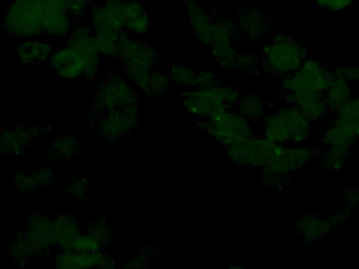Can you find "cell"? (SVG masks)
I'll use <instances>...</instances> for the list:
<instances>
[{
	"instance_id": "6da1fadb",
	"label": "cell",
	"mask_w": 359,
	"mask_h": 269,
	"mask_svg": "<svg viewBox=\"0 0 359 269\" xmlns=\"http://www.w3.org/2000/svg\"><path fill=\"white\" fill-rule=\"evenodd\" d=\"M320 154V150L306 144H278L270 160L261 169L262 182L268 188L283 190L291 173L307 166Z\"/></svg>"
},
{
	"instance_id": "7a4b0ae2",
	"label": "cell",
	"mask_w": 359,
	"mask_h": 269,
	"mask_svg": "<svg viewBox=\"0 0 359 269\" xmlns=\"http://www.w3.org/2000/svg\"><path fill=\"white\" fill-rule=\"evenodd\" d=\"M308 56L306 44L287 34L276 36L262 44L259 48L261 69L273 77H288Z\"/></svg>"
},
{
	"instance_id": "3957f363",
	"label": "cell",
	"mask_w": 359,
	"mask_h": 269,
	"mask_svg": "<svg viewBox=\"0 0 359 269\" xmlns=\"http://www.w3.org/2000/svg\"><path fill=\"white\" fill-rule=\"evenodd\" d=\"M262 126L264 138L282 145L305 144L312 134L311 120L293 105L266 113Z\"/></svg>"
},
{
	"instance_id": "277c9868",
	"label": "cell",
	"mask_w": 359,
	"mask_h": 269,
	"mask_svg": "<svg viewBox=\"0 0 359 269\" xmlns=\"http://www.w3.org/2000/svg\"><path fill=\"white\" fill-rule=\"evenodd\" d=\"M196 128L213 138L224 148L255 135V124L238 113L236 107H223L204 119Z\"/></svg>"
},
{
	"instance_id": "5b68a950",
	"label": "cell",
	"mask_w": 359,
	"mask_h": 269,
	"mask_svg": "<svg viewBox=\"0 0 359 269\" xmlns=\"http://www.w3.org/2000/svg\"><path fill=\"white\" fill-rule=\"evenodd\" d=\"M241 96L238 88L224 84L215 88L192 86L181 90L184 110L198 119H204L223 107H236Z\"/></svg>"
},
{
	"instance_id": "8992f818",
	"label": "cell",
	"mask_w": 359,
	"mask_h": 269,
	"mask_svg": "<svg viewBox=\"0 0 359 269\" xmlns=\"http://www.w3.org/2000/svg\"><path fill=\"white\" fill-rule=\"evenodd\" d=\"M139 92L126 75L111 73L97 86L92 103L94 122L102 114L122 109L140 107Z\"/></svg>"
},
{
	"instance_id": "52a82bcc",
	"label": "cell",
	"mask_w": 359,
	"mask_h": 269,
	"mask_svg": "<svg viewBox=\"0 0 359 269\" xmlns=\"http://www.w3.org/2000/svg\"><path fill=\"white\" fill-rule=\"evenodd\" d=\"M43 10L44 0H12L2 17V27L15 39L40 37Z\"/></svg>"
},
{
	"instance_id": "ba28073f",
	"label": "cell",
	"mask_w": 359,
	"mask_h": 269,
	"mask_svg": "<svg viewBox=\"0 0 359 269\" xmlns=\"http://www.w3.org/2000/svg\"><path fill=\"white\" fill-rule=\"evenodd\" d=\"M333 79L332 70L308 56L301 67L284 78L283 94H324Z\"/></svg>"
},
{
	"instance_id": "9c48e42d",
	"label": "cell",
	"mask_w": 359,
	"mask_h": 269,
	"mask_svg": "<svg viewBox=\"0 0 359 269\" xmlns=\"http://www.w3.org/2000/svg\"><path fill=\"white\" fill-rule=\"evenodd\" d=\"M116 59L122 63L124 72H130L154 69L159 63V54L153 44L124 32L118 41Z\"/></svg>"
},
{
	"instance_id": "30bf717a",
	"label": "cell",
	"mask_w": 359,
	"mask_h": 269,
	"mask_svg": "<svg viewBox=\"0 0 359 269\" xmlns=\"http://www.w3.org/2000/svg\"><path fill=\"white\" fill-rule=\"evenodd\" d=\"M278 144L257 135L225 148L230 162L238 166L261 169L271 158Z\"/></svg>"
},
{
	"instance_id": "8fae6325",
	"label": "cell",
	"mask_w": 359,
	"mask_h": 269,
	"mask_svg": "<svg viewBox=\"0 0 359 269\" xmlns=\"http://www.w3.org/2000/svg\"><path fill=\"white\" fill-rule=\"evenodd\" d=\"M352 211L350 209H341L337 214H331L328 217H322L316 214H305L297 220L295 232L303 239L305 244L314 245L325 237L330 235L333 230L339 228L345 223Z\"/></svg>"
},
{
	"instance_id": "7c38bea8",
	"label": "cell",
	"mask_w": 359,
	"mask_h": 269,
	"mask_svg": "<svg viewBox=\"0 0 359 269\" xmlns=\"http://www.w3.org/2000/svg\"><path fill=\"white\" fill-rule=\"evenodd\" d=\"M139 120L140 107H130L102 114L95 122L101 139L111 143L132 134L138 126Z\"/></svg>"
},
{
	"instance_id": "4fadbf2b",
	"label": "cell",
	"mask_w": 359,
	"mask_h": 269,
	"mask_svg": "<svg viewBox=\"0 0 359 269\" xmlns=\"http://www.w3.org/2000/svg\"><path fill=\"white\" fill-rule=\"evenodd\" d=\"M126 0H104L90 11V25L95 34L120 36L126 32Z\"/></svg>"
},
{
	"instance_id": "5bb4252c",
	"label": "cell",
	"mask_w": 359,
	"mask_h": 269,
	"mask_svg": "<svg viewBox=\"0 0 359 269\" xmlns=\"http://www.w3.org/2000/svg\"><path fill=\"white\" fill-rule=\"evenodd\" d=\"M67 46L73 48L86 63L84 78L94 82L100 72L101 55L95 42V34L92 27L86 25L74 27L67 36Z\"/></svg>"
},
{
	"instance_id": "9a60e30c",
	"label": "cell",
	"mask_w": 359,
	"mask_h": 269,
	"mask_svg": "<svg viewBox=\"0 0 359 269\" xmlns=\"http://www.w3.org/2000/svg\"><path fill=\"white\" fill-rule=\"evenodd\" d=\"M52 264L54 268L60 269L115 268L118 266V261L115 257L105 253L104 249L96 253L60 249L53 257Z\"/></svg>"
},
{
	"instance_id": "2e32d148",
	"label": "cell",
	"mask_w": 359,
	"mask_h": 269,
	"mask_svg": "<svg viewBox=\"0 0 359 269\" xmlns=\"http://www.w3.org/2000/svg\"><path fill=\"white\" fill-rule=\"evenodd\" d=\"M21 234L33 251L34 257L48 256L54 244L52 241V219L44 214H32Z\"/></svg>"
},
{
	"instance_id": "e0dca14e",
	"label": "cell",
	"mask_w": 359,
	"mask_h": 269,
	"mask_svg": "<svg viewBox=\"0 0 359 269\" xmlns=\"http://www.w3.org/2000/svg\"><path fill=\"white\" fill-rule=\"evenodd\" d=\"M74 21L67 10V0H44L42 35L67 37L73 29Z\"/></svg>"
},
{
	"instance_id": "ac0fdd59",
	"label": "cell",
	"mask_w": 359,
	"mask_h": 269,
	"mask_svg": "<svg viewBox=\"0 0 359 269\" xmlns=\"http://www.w3.org/2000/svg\"><path fill=\"white\" fill-rule=\"evenodd\" d=\"M241 33L253 42H262L273 32V20L257 8H240L233 16Z\"/></svg>"
},
{
	"instance_id": "d6986e66",
	"label": "cell",
	"mask_w": 359,
	"mask_h": 269,
	"mask_svg": "<svg viewBox=\"0 0 359 269\" xmlns=\"http://www.w3.org/2000/svg\"><path fill=\"white\" fill-rule=\"evenodd\" d=\"M126 76L139 94L147 98H157L168 92L172 86L168 74L157 67L126 72Z\"/></svg>"
},
{
	"instance_id": "ffe728a7",
	"label": "cell",
	"mask_w": 359,
	"mask_h": 269,
	"mask_svg": "<svg viewBox=\"0 0 359 269\" xmlns=\"http://www.w3.org/2000/svg\"><path fill=\"white\" fill-rule=\"evenodd\" d=\"M186 17L192 34L202 46L208 48L215 29V14L212 10L203 6L198 0H184Z\"/></svg>"
},
{
	"instance_id": "44dd1931",
	"label": "cell",
	"mask_w": 359,
	"mask_h": 269,
	"mask_svg": "<svg viewBox=\"0 0 359 269\" xmlns=\"http://www.w3.org/2000/svg\"><path fill=\"white\" fill-rule=\"evenodd\" d=\"M48 63L59 79L73 81L84 77L86 74V63L73 48L67 46L55 50Z\"/></svg>"
},
{
	"instance_id": "7402d4cb",
	"label": "cell",
	"mask_w": 359,
	"mask_h": 269,
	"mask_svg": "<svg viewBox=\"0 0 359 269\" xmlns=\"http://www.w3.org/2000/svg\"><path fill=\"white\" fill-rule=\"evenodd\" d=\"M55 48L48 40L40 37L20 40L16 46L19 63L25 65H44L50 61Z\"/></svg>"
},
{
	"instance_id": "603a6c76",
	"label": "cell",
	"mask_w": 359,
	"mask_h": 269,
	"mask_svg": "<svg viewBox=\"0 0 359 269\" xmlns=\"http://www.w3.org/2000/svg\"><path fill=\"white\" fill-rule=\"evenodd\" d=\"M359 139V124L335 118L330 122L322 137L323 145L353 146Z\"/></svg>"
},
{
	"instance_id": "cb8c5ba5",
	"label": "cell",
	"mask_w": 359,
	"mask_h": 269,
	"mask_svg": "<svg viewBox=\"0 0 359 269\" xmlns=\"http://www.w3.org/2000/svg\"><path fill=\"white\" fill-rule=\"evenodd\" d=\"M37 126H17L0 135V152L8 156L22 154L29 142L39 134Z\"/></svg>"
},
{
	"instance_id": "d4e9b609",
	"label": "cell",
	"mask_w": 359,
	"mask_h": 269,
	"mask_svg": "<svg viewBox=\"0 0 359 269\" xmlns=\"http://www.w3.org/2000/svg\"><path fill=\"white\" fill-rule=\"evenodd\" d=\"M82 232L79 222L69 214H61L52 220L53 244L60 249H71Z\"/></svg>"
},
{
	"instance_id": "484cf974",
	"label": "cell",
	"mask_w": 359,
	"mask_h": 269,
	"mask_svg": "<svg viewBox=\"0 0 359 269\" xmlns=\"http://www.w3.org/2000/svg\"><path fill=\"white\" fill-rule=\"evenodd\" d=\"M289 105L297 107L312 122H320L328 114V103L324 94H283Z\"/></svg>"
},
{
	"instance_id": "4316f807",
	"label": "cell",
	"mask_w": 359,
	"mask_h": 269,
	"mask_svg": "<svg viewBox=\"0 0 359 269\" xmlns=\"http://www.w3.org/2000/svg\"><path fill=\"white\" fill-rule=\"evenodd\" d=\"M151 17L147 6L140 1L126 0V33L140 38L151 33Z\"/></svg>"
},
{
	"instance_id": "83f0119b",
	"label": "cell",
	"mask_w": 359,
	"mask_h": 269,
	"mask_svg": "<svg viewBox=\"0 0 359 269\" xmlns=\"http://www.w3.org/2000/svg\"><path fill=\"white\" fill-rule=\"evenodd\" d=\"M80 142L77 137L72 134H65L55 138L48 150L46 155L53 162L65 163L73 159L79 152Z\"/></svg>"
},
{
	"instance_id": "f1b7e54d",
	"label": "cell",
	"mask_w": 359,
	"mask_h": 269,
	"mask_svg": "<svg viewBox=\"0 0 359 269\" xmlns=\"http://www.w3.org/2000/svg\"><path fill=\"white\" fill-rule=\"evenodd\" d=\"M236 109L255 126L262 124L266 115V101L259 95H242Z\"/></svg>"
},
{
	"instance_id": "f546056e",
	"label": "cell",
	"mask_w": 359,
	"mask_h": 269,
	"mask_svg": "<svg viewBox=\"0 0 359 269\" xmlns=\"http://www.w3.org/2000/svg\"><path fill=\"white\" fill-rule=\"evenodd\" d=\"M352 96H353V90L350 86V82L343 78L333 76L332 81L325 93V98L328 103L329 110L333 112L337 111Z\"/></svg>"
},
{
	"instance_id": "4dcf8cb0",
	"label": "cell",
	"mask_w": 359,
	"mask_h": 269,
	"mask_svg": "<svg viewBox=\"0 0 359 269\" xmlns=\"http://www.w3.org/2000/svg\"><path fill=\"white\" fill-rule=\"evenodd\" d=\"M327 148L328 150L324 152L318 162V169L331 171H339L345 166L353 146H329Z\"/></svg>"
},
{
	"instance_id": "1f68e13d",
	"label": "cell",
	"mask_w": 359,
	"mask_h": 269,
	"mask_svg": "<svg viewBox=\"0 0 359 269\" xmlns=\"http://www.w3.org/2000/svg\"><path fill=\"white\" fill-rule=\"evenodd\" d=\"M196 72H194L191 67H187L181 63H175L168 67V75L170 77L172 86L186 90V88H192L196 84Z\"/></svg>"
},
{
	"instance_id": "d6a6232c",
	"label": "cell",
	"mask_w": 359,
	"mask_h": 269,
	"mask_svg": "<svg viewBox=\"0 0 359 269\" xmlns=\"http://www.w3.org/2000/svg\"><path fill=\"white\" fill-rule=\"evenodd\" d=\"M86 232L92 235L105 247L113 241V228L107 218L101 217L92 220L86 226Z\"/></svg>"
},
{
	"instance_id": "836d02e7",
	"label": "cell",
	"mask_w": 359,
	"mask_h": 269,
	"mask_svg": "<svg viewBox=\"0 0 359 269\" xmlns=\"http://www.w3.org/2000/svg\"><path fill=\"white\" fill-rule=\"evenodd\" d=\"M8 254L13 261L18 264L27 263L34 257L33 251L21 232H17L8 243Z\"/></svg>"
},
{
	"instance_id": "e575fe53",
	"label": "cell",
	"mask_w": 359,
	"mask_h": 269,
	"mask_svg": "<svg viewBox=\"0 0 359 269\" xmlns=\"http://www.w3.org/2000/svg\"><path fill=\"white\" fill-rule=\"evenodd\" d=\"M234 70L247 73H257L261 70L259 57L250 51H238Z\"/></svg>"
},
{
	"instance_id": "d590c367",
	"label": "cell",
	"mask_w": 359,
	"mask_h": 269,
	"mask_svg": "<svg viewBox=\"0 0 359 269\" xmlns=\"http://www.w3.org/2000/svg\"><path fill=\"white\" fill-rule=\"evenodd\" d=\"M119 37L120 36L107 35V34H95V42L101 57L116 58Z\"/></svg>"
},
{
	"instance_id": "8d00e7d4",
	"label": "cell",
	"mask_w": 359,
	"mask_h": 269,
	"mask_svg": "<svg viewBox=\"0 0 359 269\" xmlns=\"http://www.w3.org/2000/svg\"><path fill=\"white\" fill-rule=\"evenodd\" d=\"M69 249L81 251V253H96V251H103L105 249L95 237L84 232L76 239Z\"/></svg>"
},
{
	"instance_id": "74e56055",
	"label": "cell",
	"mask_w": 359,
	"mask_h": 269,
	"mask_svg": "<svg viewBox=\"0 0 359 269\" xmlns=\"http://www.w3.org/2000/svg\"><path fill=\"white\" fill-rule=\"evenodd\" d=\"M156 253L149 247H144L137 253L134 257L126 261L123 268H144L155 264Z\"/></svg>"
},
{
	"instance_id": "f35d334b",
	"label": "cell",
	"mask_w": 359,
	"mask_h": 269,
	"mask_svg": "<svg viewBox=\"0 0 359 269\" xmlns=\"http://www.w3.org/2000/svg\"><path fill=\"white\" fill-rule=\"evenodd\" d=\"M334 114L337 117L359 124V93L353 95L347 103L339 107Z\"/></svg>"
},
{
	"instance_id": "ab89813d",
	"label": "cell",
	"mask_w": 359,
	"mask_h": 269,
	"mask_svg": "<svg viewBox=\"0 0 359 269\" xmlns=\"http://www.w3.org/2000/svg\"><path fill=\"white\" fill-rule=\"evenodd\" d=\"M90 181L86 178H74L67 186V194L69 198L82 200L90 192Z\"/></svg>"
},
{
	"instance_id": "60d3db41",
	"label": "cell",
	"mask_w": 359,
	"mask_h": 269,
	"mask_svg": "<svg viewBox=\"0 0 359 269\" xmlns=\"http://www.w3.org/2000/svg\"><path fill=\"white\" fill-rule=\"evenodd\" d=\"M29 173H31L32 179L35 184L36 190L48 188L54 183L55 173L48 167H34L32 171H29Z\"/></svg>"
},
{
	"instance_id": "b9f144b4",
	"label": "cell",
	"mask_w": 359,
	"mask_h": 269,
	"mask_svg": "<svg viewBox=\"0 0 359 269\" xmlns=\"http://www.w3.org/2000/svg\"><path fill=\"white\" fill-rule=\"evenodd\" d=\"M13 186L19 194H29L36 190L35 184L29 171H18L13 177Z\"/></svg>"
},
{
	"instance_id": "7bdbcfd3",
	"label": "cell",
	"mask_w": 359,
	"mask_h": 269,
	"mask_svg": "<svg viewBox=\"0 0 359 269\" xmlns=\"http://www.w3.org/2000/svg\"><path fill=\"white\" fill-rule=\"evenodd\" d=\"M355 0H313L316 6L330 13H339L348 10Z\"/></svg>"
},
{
	"instance_id": "ee69618b",
	"label": "cell",
	"mask_w": 359,
	"mask_h": 269,
	"mask_svg": "<svg viewBox=\"0 0 359 269\" xmlns=\"http://www.w3.org/2000/svg\"><path fill=\"white\" fill-rule=\"evenodd\" d=\"M93 0H67V10L74 20L83 18L92 8Z\"/></svg>"
},
{
	"instance_id": "f6af8a7d",
	"label": "cell",
	"mask_w": 359,
	"mask_h": 269,
	"mask_svg": "<svg viewBox=\"0 0 359 269\" xmlns=\"http://www.w3.org/2000/svg\"><path fill=\"white\" fill-rule=\"evenodd\" d=\"M221 84V81L215 72L210 71V70H203L200 73L196 74L194 86L196 88H215Z\"/></svg>"
},
{
	"instance_id": "bcb514c9",
	"label": "cell",
	"mask_w": 359,
	"mask_h": 269,
	"mask_svg": "<svg viewBox=\"0 0 359 269\" xmlns=\"http://www.w3.org/2000/svg\"><path fill=\"white\" fill-rule=\"evenodd\" d=\"M334 77L343 78L349 82H359V65H341L332 70Z\"/></svg>"
},
{
	"instance_id": "7dc6e473",
	"label": "cell",
	"mask_w": 359,
	"mask_h": 269,
	"mask_svg": "<svg viewBox=\"0 0 359 269\" xmlns=\"http://www.w3.org/2000/svg\"><path fill=\"white\" fill-rule=\"evenodd\" d=\"M346 203L348 209L352 211H356L359 209V186H351L346 190Z\"/></svg>"
},
{
	"instance_id": "c3c4849f",
	"label": "cell",
	"mask_w": 359,
	"mask_h": 269,
	"mask_svg": "<svg viewBox=\"0 0 359 269\" xmlns=\"http://www.w3.org/2000/svg\"><path fill=\"white\" fill-rule=\"evenodd\" d=\"M0 77H1V67H0Z\"/></svg>"
},
{
	"instance_id": "681fc988",
	"label": "cell",
	"mask_w": 359,
	"mask_h": 269,
	"mask_svg": "<svg viewBox=\"0 0 359 269\" xmlns=\"http://www.w3.org/2000/svg\"><path fill=\"white\" fill-rule=\"evenodd\" d=\"M8 1H12V0H8Z\"/></svg>"
}]
</instances>
